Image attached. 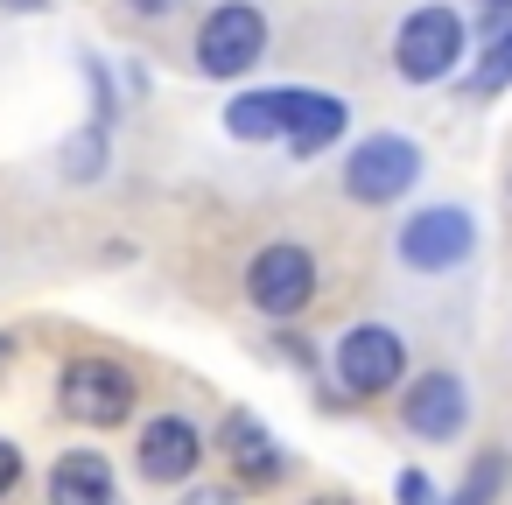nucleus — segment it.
<instances>
[{"mask_svg":"<svg viewBox=\"0 0 512 505\" xmlns=\"http://www.w3.org/2000/svg\"><path fill=\"white\" fill-rule=\"evenodd\" d=\"M57 169H64V183H99V176L113 169V127L85 120V127L57 148Z\"/></svg>","mask_w":512,"mask_h":505,"instance_id":"4468645a","label":"nucleus"},{"mask_svg":"<svg viewBox=\"0 0 512 505\" xmlns=\"http://www.w3.org/2000/svg\"><path fill=\"white\" fill-rule=\"evenodd\" d=\"M316 281H323V267H316V253L295 246V239H274V246H260V253L246 260V302H253L267 323H295V316L316 302Z\"/></svg>","mask_w":512,"mask_h":505,"instance_id":"39448f33","label":"nucleus"},{"mask_svg":"<svg viewBox=\"0 0 512 505\" xmlns=\"http://www.w3.org/2000/svg\"><path fill=\"white\" fill-rule=\"evenodd\" d=\"M204 428L190 421V414H155L148 428H141V442H134V470L148 477V484H190L197 470H204Z\"/></svg>","mask_w":512,"mask_h":505,"instance_id":"1a4fd4ad","label":"nucleus"},{"mask_svg":"<svg viewBox=\"0 0 512 505\" xmlns=\"http://www.w3.org/2000/svg\"><path fill=\"white\" fill-rule=\"evenodd\" d=\"M197 71L204 78H246L267 57V8L260 0H218V8L197 22Z\"/></svg>","mask_w":512,"mask_h":505,"instance_id":"423d86ee","label":"nucleus"},{"mask_svg":"<svg viewBox=\"0 0 512 505\" xmlns=\"http://www.w3.org/2000/svg\"><path fill=\"white\" fill-rule=\"evenodd\" d=\"M0 358H8V337H0Z\"/></svg>","mask_w":512,"mask_h":505,"instance_id":"b1692460","label":"nucleus"},{"mask_svg":"<svg viewBox=\"0 0 512 505\" xmlns=\"http://www.w3.org/2000/svg\"><path fill=\"white\" fill-rule=\"evenodd\" d=\"M15 484H22V449H15L8 435H0V498H8Z\"/></svg>","mask_w":512,"mask_h":505,"instance_id":"6ab92c4d","label":"nucleus"},{"mask_svg":"<svg viewBox=\"0 0 512 505\" xmlns=\"http://www.w3.org/2000/svg\"><path fill=\"white\" fill-rule=\"evenodd\" d=\"M295 113H302V85L239 92V99L225 106V134H232V141H246V148H260V141H288Z\"/></svg>","mask_w":512,"mask_h":505,"instance_id":"9b49d317","label":"nucleus"},{"mask_svg":"<svg viewBox=\"0 0 512 505\" xmlns=\"http://www.w3.org/2000/svg\"><path fill=\"white\" fill-rule=\"evenodd\" d=\"M505 183H512V176H505Z\"/></svg>","mask_w":512,"mask_h":505,"instance_id":"393cba45","label":"nucleus"},{"mask_svg":"<svg viewBox=\"0 0 512 505\" xmlns=\"http://www.w3.org/2000/svg\"><path fill=\"white\" fill-rule=\"evenodd\" d=\"M330 372H337L344 400H386L407 386V337L393 323H351L330 344Z\"/></svg>","mask_w":512,"mask_h":505,"instance_id":"7ed1b4c3","label":"nucleus"},{"mask_svg":"<svg viewBox=\"0 0 512 505\" xmlns=\"http://www.w3.org/2000/svg\"><path fill=\"white\" fill-rule=\"evenodd\" d=\"M344 127H351V106H344L337 92H309V85H302V113H295V127H288L281 148H288L295 162H316Z\"/></svg>","mask_w":512,"mask_h":505,"instance_id":"ddd939ff","label":"nucleus"},{"mask_svg":"<svg viewBox=\"0 0 512 505\" xmlns=\"http://www.w3.org/2000/svg\"><path fill=\"white\" fill-rule=\"evenodd\" d=\"M134 407H141V379L106 351H85L57 372V414L78 428H120Z\"/></svg>","mask_w":512,"mask_h":505,"instance_id":"f03ea898","label":"nucleus"},{"mask_svg":"<svg viewBox=\"0 0 512 505\" xmlns=\"http://www.w3.org/2000/svg\"><path fill=\"white\" fill-rule=\"evenodd\" d=\"M393 498H400V505H442V498H435V484H428V470H400Z\"/></svg>","mask_w":512,"mask_h":505,"instance_id":"a211bd4d","label":"nucleus"},{"mask_svg":"<svg viewBox=\"0 0 512 505\" xmlns=\"http://www.w3.org/2000/svg\"><path fill=\"white\" fill-rule=\"evenodd\" d=\"M463 92H470V99H498V92H512V29H498V36L484 43V57H477V71L463 78Z\"/></svg>","mask_w":512,"mask_h":505,"instance_id":"dca6fc26","label":"nucleus"},{"mask_svg":"<svg viewBox=\"0 0 512 505\" xmlns=\"http://www.w3.org/2000/svg\"><path fill=\"white\" fill-rule=\"evenodd\" d=\"M50 505H120V477L99 449H64L50 463Z\"/></svg>","mask_w":512,"mask_h":505,"instance_id":"f8f14e48","label":"nucleus"},{"mask_svg":"<svg viewBox=\"0 0 512 505\" xmlns=\"http://www.w3.org/2000/svg\"><path fill=\"white\" fill-rule=\"evenodd\" d=\"M78 71H85V85H92V120L99 127H113L120 120V92H113V71L92 57V50H78Z\"/></svg>","mask_w":512,"mask_h":505,"instance_id":"f3484780","label":"nucleus"},{"mask_svg":"<svg viewBox=\"0 0 512 505\" xmlns=\"http://www.w3.org/2000/svg\"><path fill=\"white\" fill-rule=\"evenodd\" d=\"M218 456L232 463V477H239L246 491H274V484L288 477V449H281V435H274L260 414H246V407H232V414L218 421Z\"/></svg>","mask_w":512,"mask_h":505,"instance_id":"9d476101","label":"nucleus"},{"mask_svg":"<svg viewBox=\"0 0 512 505\" xmlns=\"http://www.w3.org/2000/svg\"><path fill=\"white\" fill-rule=\"evenodd\" d=\"M183 505H239V491H225V484H204V491H190Z\"/></svg>","mask_w":512,"mask_h":505,"instance_id":"412c9836","label":"nucleus"},{"mask_svg":"<svg viewBox=\"0 0 512 505\" xmlns=\"http://www.w3.org/2000/svg\"><path fill=\"white\" fill-rule=\"evenodd\" d=\"M505 477H512V456H505V449H484V456H470L463 484H456V491H449L442 505H498Z\"/></svg>","mask_w":512,"mask_h":505,"instance_id":"2eb2a0df","label":"nucleus"},{"mask_svg":"<svg viewBox=\"0 0 512 505\" xmlns=\"http://www.w3.org/2000/svg\"><path fill=\"white\" fill-rule=\"evenodd\" d=\"M393 253H400V267H414V274H456V267L477 253V218H470L463 204H428V211H414V218L393 232Z\"/></svg>","mask_w":512,"mask_h":505,"instance_id":"0eeeda50","label":"nucleus"},{"mask_svg":"<svg viewBox=\"0 0 512 505\" xmlns=\"http://www.w3.org/2000/svg\"><path fill=\"white\" fill-rule=\"evenodd\" d=\"M470 57V22L449 8V0H421L414 15H400L393 29V71L400 85H449Z\"/></svg>","mask_w":512,"mask_h":505,"instance_id":"f257e3e1","label":"nucleus"},{"mask_svg":"<svg viewBox=\"0 0 512 505\" xmlns=\"http://www.w3.org/2000/svg\"><path fill=\"white\" fill-rule=\"evenodd\" d=\"M309 505H351V498H330V491H323V498H309Z\"/></svg>","mask_w":512,"mask_h":505,"instance_id":"5701e85b","label":"nucleus"},{"mask_svg":"<svg viewBox=\"0 0 512 505\" xmlns=\"http://www.w3.org/2000/svg\"><path fill=\"white\" fill-rule=\"evenodd\" d=\"M400 428L414 442H456L470 428V386H463V372H449V365L414 372L400 386Z\"/></svg>","mask_w":512,"mask_h":505,"instance_id":"6e6552de","label":"nucleus"},{"mask_svg":"<svg viewBox=\"0 0 512 505\" xmlns=\"http://www.w3.org/2000/svg\"><path fill=\"white\" fill-rule=\"evenodd\" d=\"M183 8V0H127V15H141V22H169Z\"/></svg>","mask_w":512,"mask_h":505,"instance_id":"aec40b11","label":"nucleus"},{"mask_svg":"<svg viewBox=\"0 0 512 505\" xmlns=\"http://www.w3.org/2000/svg\"><path fill=\"white\" fill-rule=\"evenodd\" d=\"M484 8H491V15H505V22H512V0H484Z\"/></svg>","mask_w":512,"mask_h":505,"instance_id":"4be33fe9","label":"nucleus"},{"mask_svg":"<svg viewBox=\"0 0 512 505\" xmlns=\"http://www.w3.org/2000/svg\"><path fill=\"white\" fill-rule=\"evenodd\" d=\"M421 169H428V155L407 141V134H365L351 155H344V197L351 204H365V211H386V204H400L414 183H421Z\"/></svg>","mask_w":512,"mask_h":505,"instance_id":"20e7f679","label":"nucleus"}]
</instances>
